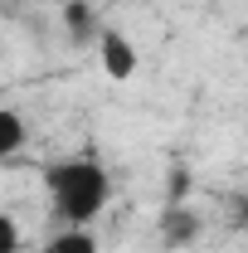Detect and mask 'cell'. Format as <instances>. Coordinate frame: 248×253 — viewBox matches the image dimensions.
<instances>
[{"label": "cell", "mask_w": 248, "mask_h": 253, "mask_svg": "<svg viewBox=\"0 0 248 253\" xmlns=\"http://www.w3.org/2000/svg\"><path fill=\"white\" fill-rule=\"evenodd\" d=\"M97 63H102V73H107L112 83H131L136 68H141V54H136V44H131L122 30L107 25L102 39H97Z\"/></svg>", "instance_id": "obj_3"}, {"label": "cell", "mask_w": 248, "mask_h": 253, "mask_svg": "<svg viewBox=\"0 0 248 253\" xmlns=\"http://www.w3.org/2000/svg\"><path fill=\"white\" fill-rule=\"evenodd\" d=\"M102 30H107V25H97V10L88 0H68V5H63V34H68L78 49H88V44L97 49Z\"/></svg>", "instance_id": "obj_4"}, {"label": "cell", "mask_w": 248, "mask_h": 253, "mask_svg": "<svg viewBox=\"0 0 248 253\" xmlns=\"http://www.w3.org/2000/svg\"><path fill=\"white\" fill-rule=\"evenodd\" d=\"M0 253H20V219L10 210L0 214Z\"/></svg>", "instance_id": "obj_7"}, {"label": "cell", "mask_w": 248, "mask_h": 253, "mask_svg": "<svg viewBox=\"0 0 248 253\" xmlns=\"http://www.w3.org/2000/svg\"><path fill=\"white\" fill-rule=\"evenodd\" d=\"M234 219H239V224H244V229H248V190H244V195H239V200H234Z\"/></svg>", "instance_id": "obj_8"}, {"label": "cell", "mask_w": 248, "mask_h": 253, "mask_svg": "<svg viewBox=\"0 0 248 253\" xmlns=\"http://www.w3.org/2000/svg\"><path fill=\"white\" fill-rule=\"evenodd\" d=\"M39 180L49 190V205H54V219L63 229H88V224L107 210L112 200V175L97 156H63L49 161L39 170Z\"/></svg>", "instance_id": "obj_1"}, {"label": "cell", "mask_w": 248, "mask_h": 253, "mask_svg": "<svg viewBox=\"0 0 248 253\" xmlns=\"http://www.w3.org/2000/svg\"><path fill=\"white\" fill-rule=\"evenodd\" d=\"M44 253H102V249H97L93 229H63L44 244Z\"/></svg>", "instance_id": "obj_6"}, {"label": "cell", "mask_w": 248, "mask_h": 253, "mask_svg": "<svg viewBox=\"0 0 248 253\" xmlns=\"http://www.w3.org/2000/svg\"><path fill=\"white\" fill-rule=\"evenodd\" d=\"M156 234H161V244L170 253L190 249V244H200V234H205V219L190 210L185 200H170L161 214H156Z\"/></svg>", "instance_id": "obj_2"}, {"label": "cell", "mask_w": 248, "mask_h": 253, "mask_svg": "<svg viewBox=\"0 0 248 253\" xmlns=\"http://www.w3.org/2000/svg\"><path fill=\"white\" fill-rule=\"evenodd\" d=\"M25 141H30L25 112H20V107H0V161L10 166V161L25 151Z\"/></svg>", "instance_id": "obj_5"}]
</instances>
